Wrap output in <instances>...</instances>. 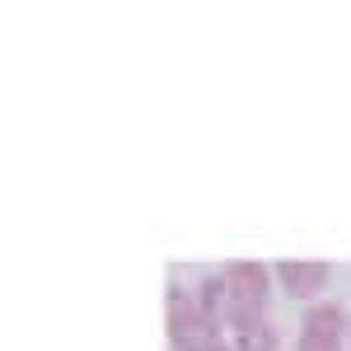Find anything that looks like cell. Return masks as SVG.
<instances>
[{"label":"cell","mask_w":351,"mask_h":351,"mask_svg":"<svg viewBox=\"0 0 351 351\" xmlns=\"http://www.w3.org/2000/svg\"><path fill=\"white\" fill-rule=\"evenodd\" d=\"M202 319H206V314H202V304L173 286V291H169V337L188 332V328H192V324H202Z\"/></svg>","instance_id":"cell-3"},{"label":"cell","mask_w":351,"mask_h":351,"mask_svg":"<svg viewBox=\"0 0 351 351\" xmlns=\"http://www.w3.org/2000/svg\"><path fill=\"white\" fill-rule=\"evenodd\" d=\"M239 351H276V328L271 324H248V328H239Z\"/></svg>","instance_id":"cell-5"},{"label":"cell","mask_w":351,"mask_h":351,"mask_svg":"<svg viewBox=\"0 0 351 351\" xmlns=\"http://www.w3.org/2000/svg\"><path fill=\"white\" fill-rule=\"evenodd\" d=\"M197 304H202V314H206V319H216V309L220 304H225V276H211V281H206V286H202V300H197Z\"/></svg>","instance_id":"cell-6"},{"label":"cell","mask_w":351,"mask_h":351,"mask_svg":"<svg viewBox=\"0 0 351 351\" xmlns=\"http://www.w3.org/2000/svg\"><path fill=\"white\" fill-rule=\"evenodd\" d=\"M267 295H271V276L263 263H230L225 267V304H230L234 328L263 324Z\"/></svg>","instance_id":"cell-1"},{"label":"cell","mask_w":351,"mask_h":351,"mask_svg":"<svg viewBox=\"0 0 351 351\" xmlns=\"http://www.w3.org/2000/svg\"><path fill=\"white\" fill-rule=\"evenodd\" d=\"M295 351H337V337H324V332H300Z\"/></svg>","instance_id":"cell-7"},{"label":"cell","mask_w":351,"mask_h":351,"mask_svg":"<svg viewBox=\"0 0 351 351\" xmlns=\"http://www.w3.org/2000/svg\"><path fill=\"white\" fill-rule=\"evenodd\" d=\"M342 324H347V314H342L337 304H314V309L304 314V332H324V337H342Z\"/></svg>","instance_id":"cell-4"},{"label":"cell","mask_w":351,"mask_h":351,"mask_svg":"<svg viewBox=\"0 0 351 351\" xmlns=\"http://www.w3.org/2000/svg\"><path fill=\"white\" fill-rule=\"evenodd\" d=\"M206 351H230V347H225V342H216V347H206Z\"/></svg>","instance_id":"cell-8"},{"label":"cell","mask_w":351,"mask_h":351,"mask_svg":"<svg viewBox=\"0 0 351 351\" xmlns=\"http://www.w3.org/2000/svg\"><path fill=\"white\" fill-rule=\"evenodd\" d=\"M276 276H281V286L295 300H314L328 286V267L324 263H309V258H286V263L276 267Z\"/></svg>","instance_id":"cell-2"}]
</instances>
